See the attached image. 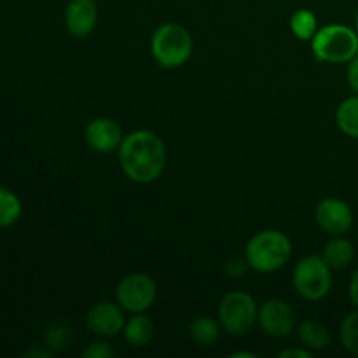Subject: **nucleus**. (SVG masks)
Listing matches in <instances>:
<instances>
[{
	"mask_svg": "<svg viewBox=\"0 0 358 358\" xmlns=\"http://www.w3.org/2000/svg\"><path fill=\"white\" fill-rule=\"evenodd\" d=\"M122 332H124L128 345L135 346V348H143L154 338V324L147 315L133 313V317L126 320Z\"/></svg>",
	"mask_w": 358,
	"mask_h": 358,
	"instance_id": "ddd939ff",
	"label": "nucleus"
},
{
	"mask_svg": "<svg viewBox=\"0 0 358 358\" xmlns=\"http://www.w3.org/2000/svg\"><path fill=\"white\" fill-rule=\"evenodd\" d=\"M257 324L269 338L283 339L292 334L296 327V315L285 301L269 299L259 308Z\"/></svg>",
	"mask_w": 358,
	"mask_h": 358,
	"instance_id": "6e6552de",
	"label": "nucleus"
},
{
	"mask_svg": "<svg viewBox=\"0 0 358 358\" xmlns=\"http://www.w3.org/2000/svg\"><path fill=\"white\" fill-rule=\"evenodd\" d=\"M115 355L114 348L105 341H94L83 352L84 358H112Z\"/></svg>",
	"mask_w": 358,
	"mask_h": 358,
	"instance_id": "4be33fe9",
	"label": "nucleus"
},
{
	"mask_svg": "<svg viewBox=\"0 0 358 358\" xmlns=\"http://www.w3.org/2000/svg\"><path fill=\"white\" fill-rule=\"evenodd\" d=\"M122 140V129L115 121L108 117L93 119L86 126V142L94 152L110 154L119 150Z\"/></svg>",
	"mask_w": 358,
	"mask_h": 358,
	"instance_id": "9b49d317",
	"label": "nucleus"
},
{
	"mask_svg": "<svg viewBox=\"0 0 358 358\" xmlns=\"http://www.w3.org/2000/svg\"><path fill=\"white\" fill-rule=\"evenodd\" d=\"M315 219L327 234L343 236L353 226V210L345 199L325 198L315 208Z\"/></svg>",
	"mask_w": 358,
	"mask_h": 358,
	"instance_id": "1a4fd4ad",
	"label": "nucleus"
},
{
	"mask_svg": "<svg viewBox=\"0 0 358 358\" xmlns=\"http://www.w3.org/2000/svg\"><path fill=\"white\" fill-rule=\"evenodd\" d=\"M247 268H250L247 262V259H231L229 262L226 264V271L229 276H243L245 271H247Z\"/></svg>",
	"mask_w": 358,
	"mask_h": 358,
	"instance_id": "b1692460",
	"label": "nucleus"
},
{
	"mask_svg": "<svg viewBox=\"0 0 358 358\" xmlns=\"http://www.w3.org/2000/svg\"><path fill=\"white\" fill-rule=\"evenodd\" d=\"M294 289L308 301H320L331 292L332 268L320 255H306L294 268Z\"/></svg>",
	"mask_w": 358,
	"mask_h": 358,
	"instance_id": "39448f33",
	"label": "nucleus"
},
{
	"mask_svg": "<svg viewBox=\"0 0 358 358\" xmlns=\"http://www.w3.org/2000/svg\"><path fill=\"white\" fill-rule=\"evenodd\" d=\"M292 255V241L285 233L276 229L261 231L245 248L248 266L257 273H275L289 262Z\"/></svg>",
	"mask_w": 358,
	"mask_h": 358,
	"instance_id": "f03ea898",
	"label": "nucleus"
},
{
	"mask_svg": "<svg viewBox=\"0 0 358 358\" xmlns=\"http://www.w3.org/2000/svg\"><path fill=\"white\" fill-rule=\"evenodd\" d=\"M348 294H350V299H352V303L355 304V308H358V268H357V271L353 273L352 280H350Z\"/></svg>",
	"mask_w": 358,
	"mask_h": 358,
	"instance_id": "393cba45",
	"label": "nucleus"
},
{
	"mask_svg": "<svg viewBox=\"0 0 358 358\" xmlns=\"http://www.w3.org/2000/svg\"><path fill=\"white\" fill-rule=\"evenodd\" d=\"M119 163L129 180L150 184L161 177L166 166V147L149 129H138L124 136L119 147Z\"/></svg>",
	"mask_w": 358,
	"mask_h": 358,
	"instance_id": "f257e3e1",
	"label": "nucleus"
},
{
	"mask_svg": "<svg viewBox=\"0 0 358 358\" xmlns=\"http://www.w3.org/2000/svg\"><path fill=\"white\" fill-rule=\"evenodd\" d=\"M339 336H341V343L346 352L358 357V308L346 315L345 320L341 322Z\"/></svg>",
	"mask_w": 358,
	"mask_h": 358,
	"instance_id": "aec40b11",
	"label": "nucleus"
},
{
	"mask_svg": "<svg viewBox=\"0 0 358 358\" xmlns=\"http://www.w3.org/2000/svg\"><path fill=\"white\" fill-rule=\"evenodd\" d=\"M98 9L94 0H70L65 7V28L77 38L87 37L96 27Z\"/></svg>",
	"mask_w": 358,
	"mask_h": 358,
	"instance_id": "f8f14e48",
	"label": "nucleus"
},
{
	"mask_svg": "<svg viewBox=\"0 0 358 358\" xmlns=\"http://www.w3.org/2000/svg\"><path fill=\"white\" fill-rule=\"evenodd\" d=\"M311 51L325 63H348L358 55V31L346 24H327L318 28L311 38Z\"/></svg>",
	"mask_w": 358,
	"mask_h": 358,
	"instance_id": "7ed1b4c3",
	"label": "nucleus"
},
{
	"mask_svg": "<svg viewBox=\"0 0 358 358\" xmlns=\"http://www.w3.org/2000/svg\"><path fill=\"white\" fill-rule=\"evenodd\" d=\"M189 336L198 346L208 348L219 341L220 327L213 318L210 317H198L189 325Z\"/></svg>",
	"mask_w": 358,
	"mask_h": 358,
	"instance_id": "dca6fc26",
	"label": "nucleus"
},
{
	"mask_svg": "<svg viewBox=\"0 0 358 358\" xmlns=\"http://www.w3.org/2000/svg\"><path fill=\"white\" fill-rule=\"evenodd\" d=\"M156 282L143 273L124 276L115 289L117 303L129 313H143L149 310L156 301Z\"/></svg>",
	"mask_w": 358,
	"mask_h": 358,
	"instance_id": "0eeeda50",
	"label": "nucleus"
},
{
	"mask_svg": "<svg viewBox=\"0 0 358 358\" xmlns=\"http://www.w3.org/2000/svg\"><path fill=\"white\" fill-rule=\"evenodd\" d=\"M338 128L350 138L358 140V94L346 98L336 110Z\"/></svg>",
	"mask_w": 358,
	"mask_h": 358,
	"instance_id": "2eb2a0df",
	"label": "nucleus"
},
{
	"mask_svg": "<svg viewBox=\"0 0 358 358\" xmlns=\"http://www.w3.org/2000/svg\"><path fill=\"white\" fill-rule=\"evenodd\" d=\"M70 339H72V331L70 327L62 324H55L48 332H45V341L51 348L62 350L66 345H70Z\"/></svg>",
	"mask_w": 358,
	"mask_h": 358,
	"instance_id": "412c9836",
	"label": "nucleus"
},
{
	"mask_svg": "<svg viewBox=\"0 0 358 358\" xmlns=\"http://www.w3.org/2000/svg\"><path fill=\"white\" fill-rule=\"evenodd\" d=\"M23 213L21 199L10 189L0 185V229L14 226Z\"/></svg>",
	"mask_w": 358,
	"mask_h": 358,
	"instance_id": "a211bd4d",
	"label": "nucleus"
},
{
	"mask_svg": "<svg viewBox=\"0 0 358 358\" xmlns=\"http://www.w3.org/2000/svg\"><path fill=\"white\" fill-rule=\"evenodd\" d=\"M355 30L358 31V9H357V14H355Z\"/></svg>",
	"mask_w": 358,
	"mask_h": 358,
	"instance_id": "cd10ccee",
	"label": "nucleus"
},
{
	"mask_svg": "<svg viewBox=\"0 0 358 358\" xmlns=\"http://www.w3.org/2000/svg\"><path fill=\"white\" fill-rule=\"evenodd\" d=\"M86 325L93 334L100 336V338H114V336L121 334L126 325L122 306L108 303V301L94 304L87 311Z\"/></svg>",
	"mask_w": 358,
	"mask_h": 358,
	"instance_id": "9d476101",
	"label": "nucleus"
},
{
	"mask_svg": "<svg viewBox=\"0 0 358 358\" xmlns=\"http://www.w3.org/2000/svg\"><path fill=\"white\" fill-rule=\"evenodd\" d=\"M297 334H299V341L310 350H324L331 343V332L320 322H304L297 329Z\"/></svg>",
	"mask_w": 358,
	"mask_h": 358,
	"instance_id": "f3484780",
	"label": "nucleus"
},
{
	"mask_svg": "<svg viewBox=\"0 0 358 358\" xmlns=\"http://www.w3.org/2000/svg\"><path fill=\"white\" fill-rule=\"evenodd\" d=\"M229 357H234V358H238V357H247V358H254L255 355H254V353H240V352H238V353H233V355H229Z\"/></svg>",
	"mask_w": 358,
	"mask_h": 358,
	"instance_id": "bb28decb",
	"label": "nucleus"
},
{
	"mask_svg": "<svg viewBox=\"0 0 358 358\" xmlns=\"http://www.w3.org/2000/svg\"><path fill=\"white\" fill-rule=\"evenodd\" d=\"M346 80L352 91L358 94V55L353 56L348 62V70H346Z\"/></svg>",
	"mask_w": 358,
	"mask_h": 358,
	"instance_id": "5701e85b",
	"label": "nucleus"
},
{
	"mask_svg": "<svg viewBox=\"0 0 358 358\" xmlns=\"http://www.w3.org/2000/svg\"><path fill=\"white\" fill-rule=\"evenodd\" d=\"M150 51L163 69H177L191 58L192 37L182 24L164 23L152 34Z\"/></svg>",
	"mask_w": 358,
	"mask_h": 358,
	"instance_id": "20e7f679",
	"label": "nucleus"
},
{
	"mask_svg": "<svg viewBox=\"0 0 358 358\" xmlns=\"http://www.w3.org/2000/svg\"><path fill=\"white\" fill-rule=\"evenodd\" d=\"M278 357H282V358H292V357L311 358V353L306 352V350H285V352L278 353Z\"/></svg>",
	"mask_w": 358,
	"mask_h": 358,
	"instance_id": "a878e982",
	"label": "nucleus"
},
{
	"mask_svg": "<svg viewBox=\"0 0 358 358\" xmlns=\"http://www.w3.org/2000/svg\"><path fill=\"white\" fill-rule=\"evenodd\" d=\"M290 28L299 41H311L318 31V21L311 10L299 9L290 17Z\"/></svg>",
	"mask_w": 358,
	"mask_h": 358,
	"instance_id": "6ab92c4d",
	"label": "nucleus"
},
{
	"mask_svg": "<svg viewBox=\"0 0 358 358\" xmlns=\"http://www.w3.org/2000/svg\"><path fill=\"white\" fill-rule=\"evenodd\" d=\"M324 261L331 266L332 269H345L348 268L355 257V247L350 240L343 236H334L324 247L322 254Z\"/></svg>",
	"mask_w": 358,
	"mask_h": 358,
	"instance_id": "4468645a",
	"label": "nucleus"
},
{
	"mask_svg": "<svg viewBox=\"0 0 358 358\" xmlns=\"http://www.w3.org/2000/svg\"><path fill=\"white\" fill-rule=\"evenodd\" d=\"M259 308L255 299L247 292H229L219 304V322L231 336H245L257 322Z\"/></svg>",
	"mask_w": 358,
	"mask_h": 358,
	"instance_id": "423d86ee",
	"label": "nucleus"
}]
</instances>
